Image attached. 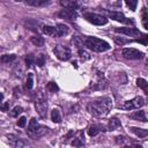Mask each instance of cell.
I'll return each instance as SVG.
<instances>
[{
    "label": "cell",
    "mask_w": 148,
    "mask_h": 148,
    "mask_svg": "<svg viewBox=\"0 0 148 148\" xmlns=\"http://www.w3.org/2000/svg\"><path fill=\"white\" fill-rule=\"evenodd\" d=\"M112 108V99L108 96L105 97H101L94 102H90L88 104V111L90 114H92L94 117L101 118L106 116L110 110Z\"/></svg>",
    "instance_id": "obj_1"
},
{
    "label": "cell",
    "mask_w": 148,
    "mask_h": 148,
    "mask_svg": "<svg viewBox=\"0 0 148 148\" xmlns=\"http://www.w3.org/2000/svg\"><path fill=\"white\" fill-rule=\"evenodd\" d=\"M121 54L124 56V58L126 59H130V60H141L145 54L143 52L136 50V49H133V47H126L123 50Z\"/></svg>",
    "instance_id": "obj_5"
},
{
    "label": "cell",
    "mask_w": 148,
    "mask_h": 148,
    "mask_svg": "<svg viewBox=\"0 0 148 148\" xmlns=\"http://www.w3.org/2000/svg\"><path fill=\"white\" fill-rule=\"evenodd\" d=\"M72 145L73 146H76V147H81L84 145V138L82 136H79V138H75L73 141H72Z\"/></svg>",
    "instance_id": "obj_28"
},
{
    "label": "cell",
    "mask_w": 148,
    "mask_h": 148,
    "mask_svg": "<svg viewBox=\"0 0 148 148\" xmlns=\"http://www.w3.org/2000/svg\"><path fill=\"white\" fill-rule=\"evenodd\" d=\"M36 110L38 112V114L42 117V118H45L46 117V110H47V103L44 101V99H37L36 101Z\"/></svg>",
    "instance_id": "obj_10"
},
{
    "label": "cell",
    "mask_w": 148,
    "mask_h": 148,
    "mask_svg": "<svg viewBox=\"0 0 148 148\" xmlns=\"http://www.w3.org/2000/svg\"><path fill=\"white\" fill-rule=\"evenodd\" d=\"M101 127H98V126H96V125H92V126H90L89 128H88V134L90 135V136H95V135H97L98 133H99V130Z\"/></svg>",
    "instance_id": "obj_24"
},
{
    "label": "cell",
    "mask_w": 148,
    "mask_h": 148,
    "mask_svg": "<svg viewBox=\"0 0 148 148\" xmlns=\"http://www.w3.org/2000/svg\"><path fill=\"white\" fill-rule=\"evenodd\" d=\"M125 2H126V5H127V7L132 10V12H134L135 9H136V6H138V0H124Z\"/></svg>",
    "instance_id": "obj_25"
},
{
    "label": "cell",
    "mask_w": 148,
    "mask_h": 148,
    "mask_svg": "<svg viewBox=\"0 0 148 148\" xmlns=\"http://www.w3.org/2000/svg\"><path fill=\"white\" fill-rule=\"evenodd\" d=\"M130 118H131V119H134V120H139V121H142V123L147 121V117H146V113H145L143 111H141V110H139V111H135V112H133L132 114H130Z\"/></svg>",
    "instance_id": "obj_13"
},
{
    "label": "cell",
    "mask_w": 148,
    "mask_h": 148,
    "mask_svg": "<svg viewBox=\"0 0 148 148\" xmlns=\"http://www.w3.org/2000/svg\"><path fill=\"white\" fill-rule=\"evenodd\" d=\"M84 46L95 52H105L110 50V44L97 37H87L83 42Z\"/></svg>",
    "instance_id": "obj_2"
},
{
    "label": "cell",
    "mask_w": 148,
    "mask_h": 148,
    "mask_svg": "<svg viewBox=\"0 0 148 148\" xmlns=\"http://www.w3.org/2000/svg\"><path fill=\"white\" fill-rule=\"evenodd\" d=\"M79 54H80V58H81V60H83V61H86V60H89L91 57H90V54L88 53V52H86V51H83V50H79Z\"/></svg>",
    "instance_id": "obj_29"
},
{
    "label": "cell",
    "mask_w": 148,
    "mask_h": 148,
    "mask_svg": "<svg viewBox=\"0 0 148 148\" xmlns=\"http://www.w3.org/2000/svg\"><path fill=\"white\" fill-rule=\"evenodd\" d=\"M114 40H116L117 44H126V43H128L127 39H123V38H118V37H116Z\"/></svg>",
    "instance_id": "obj_36"
},
{
    "label": "cell",
    "mask_w": 148,
    "mask_h": 148,
    "mask_svg": "<svg viewBox=\"0 0 148 148\" xmlns=\"http://www.w3.org/2000/svg\"><path fill=\"white\" fill-rule=\"evenodd\" d=\"M8 141H9V145L15 147V148H20V147L24 146V142L20 138L14 136V135H8Z\"/></svg>",
    "instance_id": "obj_12"
},
{
    "label": "cell",
    "mask_w": 148,
    "mask_h": 148,
    "mask_svg": "<svg viewBox=\"0 0 148 148\" xmlns=\"http://www.w3.org/2000/svg\"><path fill=\"white\" fill-rule=\"evenodd\" d=\"M141 22H142L143 28L148 30V9L145 7L141 9Z\"/></svg>",
    "instance_id": "obj_17"
},
{
    "label": "cell",
    "mask_w": 148,
    "mask_h": 148,
    "mask_svg": "<svg viewBox=\"0 0 148 148\" xmlns=\"http://www.w3.org/2000/svg\"><path fill=\"white\" fill-rule=\"evenodd\" d=\"M130 130H131L132 133H134V134H135L136 136H139V138H145V136L148 135V130H145V128H140V127L132 126V127H130Z\"/></svg>",
    "instance_id": "obj_15"
},
{
    "label": "cell",
    "mask_w": 148,
    "mask_h": 148,
    "mask_svg": "<svg viewBox=\"0 0 148 148\" xmlns=\"http://www.w3.org/2000/svg\"><path fill=\"white\" fill-rule=\"evenodd\" d=\"M15 1H22V0H15Z\"/></svg>",
    "instance_id": "obj_39"
},
{
    "label": "cell",
    "mask_w": 148,
    "mask_h": 148,
    "mask_svg": "<svg viewBox=\"0 0 148 148\" xmlns=\"http://www.w3.org/2000/svg\"><path fill=\"white\" fill-rule=\"evenodd\" d=\"M51 119L53 123H57V124L61 123V114H60V111L58 109H53L51 111Z\"/></svg>",
    "instance_id": "obj_19"
},
{
    "label": "cell",
    "mask_w": 148,
    "mask_h": 148,
    "mask_svg": "<svg viewBox=\"0 0 148 148\" xmlns=\"http://www.w3.org/2000/svg\"><path fill=\"white\" fill-rule=\"evenodd\" d=\"M147 66H148V60H147Z\"/></svg>",
    "instance_id": "obj_40"
},
{
    "label": "cell",
    "mask_w": 148,
    "mask_h": 148,
    "mask_svg": "<svg viewBox=\"0 0 148 148\" xmlns=\"http://www.w3.org/2000/svg\"><path fill=\"white\" fill-rule=\"evenodd\" d=\"M25 123H27V118H25V117H21V118L17 120V126H18V127H24V126H25Z\"/></svg>",
    "instance_id": "obj_34"
},
{
    "label": "cell",
    "mask_w": 148,
    "mask_h": 148,
    "mask_svg": "<svg viewBox=\"0 0 148 148\" xmlns=\"http://www.w3.org/2000/svg\"><path fill=\"white\" fill-rule=\"evenodd\" d=\"M53 53L56 54V57L60 60H68L71 58V50L67 46L64 45H57L53 49Z\"/></svg>",
    "instance_id": "obj_6"
},
{
    "label": "cell",
    "mask_w": 148,
    "mask_h": 148,
    "mask_svg": "<svg viewBox=\"0 0 148 148\" xmlns=\"http://www.w3.org/2000/svg\"><path fill=\"white\" fill-rule=\"evenodd\" d=\"M34 86V77H32V73H28V77H27V82H25V87L27 89H31Z\"/></svg>",
    "instance_id": "obj_27"
},
{
    "label": "cell",
    "mask_w": 148,
    "mask_h": 148,
    "mask_svg": "<svg viewBox=\"0 0 148 148\" xmlns=\"http://www.w3.org/2000/svg\"><path fill=\"white\" fill-rule=\"evenodd\" d=\"M46 132H47V127L46 126H43V125L38 124L36 118H31L30 124H29L28 130H27V134L31 139H38V138L43 136Z\"/></svg>",
    "instance_id": "obj_3"
},
{
    "label": "cell",
    "mask_w": 148,
    "mask_h": 148,
    "mask_svg": "<svg viewBox=\"0 0 148 148\" xmlns=\"http://www.w3.org/2000/svg\"><path fill=\"white\" fill-rule=\"evenodd\" d=\"M16 59V56L15 54H5L1 57V61L2 62H12Z\"/></svg>",
    "instance_id": "obj_26"
},
{
    "label": "cell",
    "mask_w": 148,
    "mask_h": 148,
    "mask_svg": "<svg viewBox=\"0 0 148 148\" xmlns=\"http://www.w3.org/2000/svg\"><path fill=\"white\" fill-rule=\"evenodd\" d=\"M108 15L114 20V21H118V22H121V23H126V24H134V21L133 20H130L127 18L123 13L120 12H108Z\"/></svg>",
    "instance_id": "obj_8"
},
{
    "label": "cell",
    "mask_w": 148,
    "mask_h": 148,
    "mask_svg": "<svg viewBox=\"0 0 148 148\" xmlns=\"http://www.w3.org/2000/svg\"><path fill=\"white\" fill-rule=\"evenodd\" d=\"M51 0H27V3L29 6H34V7H40L43 5H46Z\"/></svg>",
    "instance_id": "obj_21"
},
{
    "label": "cell",
    "mask_w": 148,
    "mask_h": 148,
    "mask_svg": "<svg viewBox=\"0 0 148 148\" xmlns=\"http://www.w3.org/2000/svg\"><path fill=\"white\" fill-rule=\"evenodd\" d=\"M135 42H138V43H142L143 45H147V44H148V35H143L142 38L135 39Z\"/></svg>",
    "instance_id": "obj_33"
},
{
    "label": "cell",
    "mask_w": 148,
    "mask_h": 148,
    "mask_svg": "<svg viewBox=\"0 0 148 148\" xmlns=\"http://www.w3.org/2000/svg\"><path fill=\"white\" fill-rule=\"evenodd\" d=\"M8 108H9V102H6L5 104H2V105H1V110H2L3 112L8 111Z\"/></svg>",
    "instance_id": "obj_37"
},
{
    "label": "cell",
    "mask_w": 148,
    "mask_h": 148,
    "mask_svg": "<svg viewBox=\"0 0 148 148\" xmlns=\"http://www.w3.org/2000/svg\"><path fill=\"white\" fill-rule=\"evenodd\" d=\"M25 62H27V66H28V67H30V66L32 65V62H34V56L29 54V56L25 58Z\"/></svg>",
    "instance_id": "obj_35"
},
{
    "label": "cell",
    "mask_w": 148,
    "mask_h": 148,
    "mask_svg": "<svg viewBox=\"0 0 148 148\" xmlns=\"http://www.w3.org/2000/svg\"><path fill=\"white\" fill-rule=\"evenodd\" d=\"M69 32V29L67 25L65 24H58L57 25V36L58 37H61V36H65Z\"/></svg>",
    "instance_id": "obj_18"
},
{
    "label": "cell",
    "mask_w": 148,
    "mask_h": 148,
    "mask_svg": "<svg viewBox=\"0 0 148 148\" xmlns=\"http://www.w3.org/2000/svg\"><path fill=\"white\" fill-rule=\"evenodd\" d=\"M36 64L38 65V66H43L44 64H45V57L43 56V54H39V56H37V59H36Z\"/></svg>",
    "instance_id": "obj_32"
},
{
    "label": "cell",
    "mask_w": 148,
    "mask_h": 148,
    "mask_svg": "<svg viewBox=\"0 0 148 148\" xmlns=\"http://www.w3.org/2000/svg\"><path fill=\"white\" fill-rule=\"evenodd\" d=\"M116 32H119V34H123V35H126L128 37H138L141 35V32L136 29V28H130V27H125V28H116L114 29Z\"/></svg>",
    "instance_id": "obj_9"
},
{
    "label": "cell",
    "mask_w": 148,
    "mask_h": 148,
    "mask_svg": "<svg viewBox=\"0 0 148 148\" xmlns=\"http://www.w3.org/2000/svg\"><path fill=\"white\" fill-rule=\"evenodd\" d=\"M143 104H145L143 98L140 97V96H138V97H135V98H133V99H131V101L125 102L120 108H121L123 110H134V109L141 108Z\"/></svg>",
    "instance_id": "obj_7"
},
{
    "label": "cell",
    "mask_w": 148,
    "mask_h": 148,
    "mask_svg": "<svg viewBox=\"0 0 148 148\" xmlns=\"http://www.w3.org/2000/svg\"><path fill=\"white\" fill-rule=\"evenodd\" d=\"M83 17L88 22H90V23H92L95 25H105L108 23V18L106 17H104L103 15L96 14V13H84Z\"/></svg>",
    "instance_id": "obj_4"
},
{
    "label": "cell",
    "mask_w": 148,
    "mask_h": 148,
    "mask_svg": "<svg viewBox=\"0 0 148 148\" xmlns=\"http://www.w3.org/2000/svg\"><path fill=\"white\" fill-rule=\"evenodd\" d=\"M60 5L65 8L76 9L79 7V0H60Z\"/></svg>",
    "instance_id": "obj_14"
},
{
    "label": "cell",
    "mask_w": 148,
    "mask_h": 148,
    "mask_svg": "<svg viewBox=\"0 0 148 148\" xmlns=\"http://www.w3.org/2000/svg\"><path fill=\"white\" fill-rule=\"evenodd\" d=\"M145 1H146V3H147V5H148V0H145Z\"/></svg>",
    "instance_id": "obj_38"
},
{
    "label": "cell",
    "mask_w": 148,
    "mask_h": 148,
    "mask_svg": "<svg viewBox=\"0 0 148 148\" xmlns=\"http://www.w3.org/2000/svg\"><path fill=\"white\" fill-rule=\"evenodd\" d=\"M42 31L47 35V36H52V37H58L57 36V27H51V25H43L42 27Z\"/></svg>",
    "instance_id": "obj_16"
},
{
    "label": "cell",
    "mask_w": 148,
    "mask_h": 148,
    "mask_svg": "<svg viewBox=\"0 0 148 148\" xmlns=\"http://www.w3.org/2000/svg\"><path fill=\"white\" fill-rule=\"evenodd\" d=\"M46 88H47V90H50L51 92H56V91L59 89L58 86H57V83H54V82H49L47 86H46Z\"/></svg>",
    "instance_id": "obj_30"
},
{
    "label": "cell",
    "mask_w": 148,
    "mask_h": 148,
    "mask_svg": "<svg viewBox=\"0 0 148 148\" xmlns=\"http://www.w3.org/2000/svg\"><path fill=\"white\" fill-rule=\"evenodd\" d=\"M119 126H120V121H119L118 119H116V118L110 119V121H109V130H110V131H114V130L118 128Z\"/></svg>",
    "instance_id": "obj_22"
},
{
    "label": "cell",
    "mask_w": 148,
    "mask_h": 148,
    "mask_svg": "<svg viewBox=\"0 0 148 148\" xmlns=\"http://www.w3.org/2000/svg\"><path fill=\"white\" fill-rule=\"evenodd\" d=\"M22 111H23V109H22L21 106H15V108L13 109V111L10 112V116H12V117H17L20 113H22Z\"/></svg>",
    "instance_id": "obj_31"
},
{
    "label": "cell",
    "mask_w": 148,
    "mask_h": 148,
    "mask_svg": "<svg viewBox=\"0 0 148 148\" xmlns=\"http://www.w3.org/2000/svg\"><path fill=\"white\" fill-rule=\"evenodd\" d=\"M58 16L60 18H67V20H73L76 17V12L75 9H71V8H65L62 10H60L58 13Z\"/></svg>",
    "instance_id": "obj_11"
},
{
    "label": "cell",
    "mask_w": 148,
    "mask_h": 148,
    "mask_svg": "<svg viewBox=\"0 0 148 148\" xmlns=\"http://www.w3.org/2000/svg\"><path fill=\"white\" fill-rule=\"evenodd\" d=\"M136 86H138L139 88H141V89L148 95V82H147L145 79L139 77V79L136 80Z\"/></svg>",
    "instance_id": "obj_20"
},
{
    "label": "cell",
    "mask_w": 148,
    "mask_h": 148,
    "mask_svg": "<svg viewBox=\"0 0 148 148\" xmlns=\"http://www.w3.org/2000/svg\"><path fill=\"white\" fill-rule=\"evenodd\" d=\"M31 43L36 46H43L44 45V38L43 37H39V36H35V37H31Z\"/></svg>",
    "instance_id": "obj_23"
}]
</instances>
